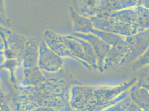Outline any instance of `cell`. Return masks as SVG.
Masks as SVG:
<instances>
[{"instance_id":"cell-1","label":"cell","mask_w":149,"mask_h":111,"mask_svg":"<svg viewBox=\"0 0 149 111\" xmlns=\"http://www.w3.org/2000/svg\"><path fill=\"white\" fill-rule=\"evenodd\" d=\"M71 87L68 81L61 76L46 78V80L37 86L20 87L17 105L26 111H32L40 107L66 111Z\"/></svg>"},{"instance_id":"cell-2","label":"cell","mask_w":149,"mask_h":111,"mask_svg":"<svg viewBox=\"0 0 149 111\" xmlns=\"http://www.w3.org/2000/svg\"><path fill=\"white\" fill-rule=\"evenodd\" d=\"M136 82L135 77L116 86L72 85L70 91L69 104L77 110L100 111L110 102L126 97L128 90Z\"/></svg>"},{"instance_id":"cell-3","label":"cell","mask_w":149,"mask_h":111,"mask_svg":"<svg viewBox=\"0 0 149 111\" xmlns=\"http://www.w3.org/2000/svg\"><path fill=\"white\" fill-rule=\"evenodd\" d=\"M94 28L129 37L149 29V10L136 6L91 17Z\"/></svg>"},{"instance_id":"cell-4","label":"cell","mask_w":149,"mask_h":111,"mask_svg":"<svg viewBox=\"0 0 149 111\" xmlns=\"http://www.w3.org/2000/svg\"><path fill=\"white\" fill-rule=\"evenodd\" d=\"M37 66L45 73L54 74L62 70L64 60L50 49L42 40L39 46Z\"/></svg>"},{"instance_id":"cell-5","label":"cell","mask_w":149,"mask_h":111,"mask_svg":"<svg viewBox=\"0 0 149 111\" xmlns=\"http://www.w3.org/2000/svg\"><path fill=\"white\" fill-rule=\"evenodd\" d=\"M129 49L122 65L133 63L145 52L149 46V29L135 35L125 37Z\"/></svg>"},{"instance_id":"cell-6","label":"cell","mask_w":149,"mask_h":111,"mask_svg":"<svg viewBox=\"0 0 149 111\" xmlns=\"http://www.w3.org/2000/svg\"><path fill=\"white\" fill-rule=\"evenodd\" d=\"M71 35L85 40L91 45L97 58V70L101 74L104 73V60L109 52L111 46L99 37L92 33L84 34L74 32Z\"/></svg>"},{"instance_id":"cell-7","label":"cell","mask_w":149,"mask_h":111,"mask_svg":"<svg viewBox=\"0 0 149 111\" xmlns=\"http://www.w3.org/2000/svg\"><path fill=\"white\" fill-rule=\"evenodd\" d=\"M43 37V41L47 47L57 55L62 58L69 57L74 59L63 42L61 35L51 30H46L44 32Z\"/></svg>"},{"instance_id":"cell-8","label":"cell","mask_w":149,"mask_h":111,"mask_svg":"<svg viewBox=\"0 0 149 111\" xmlns=\"http://www.w3.org/2000/svg\"><path fill=\"white\" fill-rule=\"evenodd\" d=\"M46 80V77L44 72L38 66L23 68L22 78L19 87L37 86Z\"/></svg>"},{"instance_id":"cell-9","label":"cell","mask_w":149,"mask_h":111,"mask_svg":"<svg viewBox=\"0 0 149 111\" xmlns=\"http://www.w3.org/2000/svg\"><path fill=\"white\" fill-rule=\"evenodd\" d=\"M39 46L33 38L27 40L22 57V68H29L37 66Z\"/></svg>"},{"instance_id":"cell-10","label":"cell","mask_w":149,"mask_h":111,"mask_svg":"<svg viewBox=\"0 0 149 111\" xmlns=\"http://www.w3.org/2000/svg\"><path fill=\"white\" fill-rule=\"evenodd\" d=\"M70 13L74 32L80 33H91L94 27L91 19L82 16L72 6L70 7Z\"/></svg>"},{"instance_id":"cell-11","label":"cell","mask_w":149,"mask_h":111,"mask_svg":"<svg viewBox=\"0 0 149 111\" xmlns=\"http://www.w3.org/2000/svg\"><path fill=\"white\" fill-rule=\"evenodd\" d=\"M75 10L80 15L91 18L99 14L100 0H74Z\"/></svg>"},{"instance_id":"cell-12","label":"cell","mask_w":149,"mask_h":111,"mask_svg":"<svg viewBox=\"0 0 149 111\" xmlns=\"http://www.w3.org/2000/svg\"><path fill=\"white\" fill-rule=\"evenodd\" d=\"M136 5L137 0H100L99 14L112 12Z\"/></svg>"},{"instance_id":"cell-13","label":"cell","mask_w":149,"mask_h":111,"mask_svg":"<svg viewBox=\"0 0 149 111\" xmlns=\"http://www.w3.org/2000/svg\"><path fill=\"white\" fill-rule=\"evenodd\" d=\"M129 89V93L131 100L145 110H149V91L136 83Z\"/></svg>"},{"instance_id":"cell-14","label":"cell","mask_w":149,"mask_h":111,"mask_svg":"<svg viewBox=\"0 0 149 111\" xmlns=\"http://www.w3.org/2000/svg\"><path fill=\"white\" fill-rule=\"evenodd\" d=\"M136 85L143 87L149 91V66H144L136 71Z\"/></svg>"},{"instance_id":"cell-15","label":"cell","mask_w":149,"mask_h":111,"mask_svg":"<svg viewBox=\"0 0 149 111\" xmlns=\"http://www.w3.org/2000/svg\"><path fill=\"white\" fill-rule=\"evenodd\" d=\"M146 66H149V46L143 55L132 63L131 68L134 71H137Z\"/></svg>"},{"instance_id":"cell-16","label":"cell","mask_w":149,"mask_h":111,"mask_svg":"<svg viewBox=\"0 0 149 111\" xmlns=\"http://www.w3.org/2000/svg\"><path fill=\"white\" fill-rule=\"evenodd\" d=\"M8 107L9 105L7 102L5 96L0 91V111H5Z\"/></svg>"},{"instance_id":"cell-17","label":"cell","mask_w":149,"mask_h":111,"mask_svg":"<svg viewBox=\"0 0 149 111\" xmlns=\"http://www.w3.org/2000/svg\"><path fill=\"white\" fill-rule=\"evenodd\" d=\"M10 32L11 31L8 28H6L0 25V36L2 37L3 41L5 47H6L7 46V36Z\"/></svg>"},{"instance_id":"cell-18","label":"cell","mask_w":149,"mask_h":111,"mask_svg":"<svg viewBox=\"0 0 149 111\" xmlns=\"http://www.w3.org/2000/svg\"><path fill=\"white\" fill-rule=\"evenodd\" d=\"M32 111H60L58 109L50 107H40L34 109Z\"/></svg>"},{"instance_id":"cell-19","label":"cell","mask_w":149,"mask_h":111,"mask_svg":"<svg viewBox=\"0 0 149 111\" xmlns=\"http://www.w3.org/2000/svg\"><path fill=\"white\" fill-rule=\"evenodd\" d=\"M137 5L149 10V0H137Z\"/></svg>"},{"instance_id":"cell-20","label":"cell","mask_w":149,"mask_h":111,"mask_svg":"<svg viewBox=\"0 0 149 111\" xmlns=\"http://www.w3.org/2000/svg\"><path fill=\"white\" fill-rule=\"evenodd\" d=\"M5 111H11V109H10V107H8L7 109H6V110H5Z\"/></svg>"},{"instance_id":"cell-21","label":"cell","mask_w":149,"mask_h":111,"mask_svg":"<svg viewBox=\"0 0 149 111\" xmlns=\"http://www.w3.org/2000/svg\"><path fill=\"white\" fill-rule=\"evenodd\" d=\"M0 91H1V89H0Z\"/></svg>"}]
</instances>
